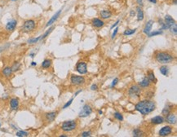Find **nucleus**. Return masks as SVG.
I'll return each mask as SVG.
<instances>
[{
  "mask_svg": "<svg viewBox=\"0 0 177 137\" xmlns=\"http://www.w3.org/2000/svg\"><path fill=\"white\" fill-rule=\"evenodd\" d=\"M155 60L161 64H168L174 61L175 57L169 52L166 51H157L155 53Z\"/></svg>",
  "mask_w": 177,
  "mask_h": 137,
  "instance_id": "obj_2",
  "label": "nucleus"
},
{
  "mask_svg": "<svg viewBox=\"0 0 177 137\" xmlns=\"http://www.w3.org/2000/svg\"><path fill=\"white\" fill-rule=\"evenodd\" d=\"M163 34V29H158V30H155V31H153V32H151L149 33V34H147L148 35L149 38H151V37H154V36H156V35H160V34Z\"/></svg>",
  "mask_w": 177,
  "mask_h": 137,
  "instance_id": "obj_25",
  "label": "nucleus"
},
{
  "mask_svg": "<svg viewBox=\"0 0 177 137\" xmlns=\"http://www.w3.org/2000/svg\"><path fill=\"white\" fill-rule=\"evenodd\" d=\"M130 15H131V16H135V11H131V12H130Z\"/></svg>",
  "mask_w": 177,
  "mask_h": 137,
  "instance_id": "obj_43",
  "label": "nucleus"
},
{
  "mask_svg": "<svg viewBox=\"0 0 177 137\" xmlns=\"http://www.w3.org/2000/svg\"><path fill=\"white\" fill-rule=\"evenodd\" d=\"M113 117L116 118L117 120H119V121H123V114L120 113L119 112H115L113 113Z\"/></svg>",
  "mask_w": 177,
  "mask_h": 137,
  "instance_id": "obj_31",
  "label": "nucleus"
},
{
  "mask_svg": "<svg viewBox=\"0 0 177 137\" xmlns=\"http://www.w3.org/2000/svg\"><path fill=\"white\" fill-rule=\"evenodd\" d=\"M70 83L73 86H82V85L85 84L86 79L83 76L72 74L70 77Z\"/></svg>",
  "mask_w": 177,
  "mask_h": 137,
  "instance_id": "obj_5",
  "label": "nucleus"
},
{
  "mask_svg": "<svg viewBox=\"0 0 177 137\" xmlns=\"http://www.w3.org/2000/svg\"><path fill=\"white\" fill-rule=\"evenodd\" d=\"M73 98H72V99H70L69 100V101L65 104V105L63 106V109H67L68 107H69L71 105V104H72V102H73Z\"/></svg>",
  "mask_w": 177,
  "mask_h": 137,
  "instance_id": "obj_36",
  "label": "nucleus"
},
{
  "mask_svg": "<svg viewBox=\"0 0 177 137\" xmlns=\"http://www.w3.org/2000/svg\"><path fill=\"white\" fill-rule=\"evenodd\" d=\"M91 25H93L95 28H101L105 25V22L103 21L102 20L99 19V18H93L91 20Z\"/></svg>",
  "mask_w": 177,
  "mask_h": 137,
  "instance_id": "obj_13",
  "label": "nucleus"
},
{
  "mask_svg": "<svg viewBox=\"0 0 177 137\" xmlns=\"http://www.w3.org/2000/svg\"><path fill=\"white\" fill-rule=\"evenodd\" d=\"M174 4H175V5L176 4V0H174Z\"/></svg>",
  "mask_w": 177,
  "mask_h": 137,
  "instance_id": "obj_50",
  "label": "nucleus"
},
{
  "mask_svg": "<svg viewBox=\"0 0 177 137\" xmlns=\"http://www.w3.org/2000/svg\"><path fill=\"white\" fill-rule=\"evenodd\" d=\"M117 32H119V28H115V29H114V31L113 32V34H112V36H111V38L112 39H113L114 38H115V36H116V34H117Z\"/></svg>",
  "mask_w": 177,
  "mask_h": 137,
  "instance_id": "obj_38",
  "label": "nucleus"
},
{
  "mask_svg": "<svg viewBox=\"0 0 177 137\" xmlns=\"http://www.w3.org/2000/svg\"><path fill=\"white\" fill-rule=\"evenodd\" d=\"M17 25V21L16 20H11L6 25V30L8 32H12L15 30Z\"/></svg>",
  "mask_w": 177,
  "mask_h": 137,
  "instance_id": "obj_10",
  "label": "nucleus"
},
{
  "mask_svg": "<svg viewBox=\"0 0 177 137\" xmlns=\"http://www.w3.org/2000/svg\"><path fill=\"white\" fill-rule=\"evenodd\" d=\"M136 32V29H126L124 32H123V35L125 36H128V35H131L135 34V33Z\"/></svg>",
  "mask_w": 177,
  "mask_h": 137,
  "instance_id": "obj_30",
  "label": "nucleus"
},
{
  "mask_svg": "<svg viewBox=\"0 0 177 137\" xmlns=\"http://www.w3.org/2000/svg\"><path fill=\"white\" fill-rule=\"evenodd\" d=\"M54 29V26L53 27H51V28H49V29H47V30L44 33V34H43V35H41L40 36V40H43V39H44V38H46L47 36H48L51 33V31H52Z\"/></svg>",
  "mask_w": 177,
  "mask_h": 137,
  "instance_id": "obj_28",
  "label": "nucleus"
},
{
  "mask_svg": "<svg viewBox=\"0 0 177 137\" xmlns=\"http://www.w3.org/2000/svg\"><path fill=\"white\" fill-rule=\"evenodd\" d=\"M51 64H52V61H51V60H50V59H46V60H44L42 63V67L43 69H49L51 66Z\"/></svg>",
  "mask_w": 177,
  "mask_h": 137,
  "instance_id": "obj_23",
  "label": "nucleus"
},
{
  "mask_svg": "<svg viewBox=\"0 0 177 137\" xmlns=\"http://www.w3.org/2000/svg\"><path fill=\"white\" fill-rule=\"evenodd\" d=\"M20 67H21V64L19 62H15L13 65H12V67H11L12 69V72H16L17 71V70H19L20 69Z\"/></svg>",
  "mask_w": 177,
  "mask_h": 137,
  "instance_id": "obj_32",
  "label": "nucleus"
},
{
  "mask_svg": "<svg viewBox=\"0 0 177 137\" xmlns=\"http://www.w3.org/2000/svg\"><path fill=\"white\" fill-rule=\"evenodd\" d=\"M169 29H170L171 33H172L173 34L176 35V34H177V25H176V23L169 27Z\"/></svg>",
  "mask_w": 177,
  "mask_h": 137,
  "instance_id": "obj_33",
  "label": "nucleus"
},
{
  "mask_svg": "<svg viewBox=\"0 0 177 137\" xmlns=\"http://www.w3.org/2000/svg\"><path fill=\"white\" fill-rule=\"evenodd\" d=\"M31 65H32V66H36V65H37V63L34 62V61H33V62L31 63Z\"/></svg>",
  "mask_w": 177,
  "mask_h": 137,
  "instance_id": "obj_46",
  "label": "nucleus"
},
{
  "mask_svg": "<svg viewBox=\"0 0 177 137\" xmlns=\"http://www.w3.org/2000/svg\"><path fill=\"white\" fill-rule=\"evenodd\" d=\"M153 23H154V22L152 20H150V21H149L148 22H147L145 28H144V29H143L144 34H149V33L151 32V29H152Z\"/></svg>",
  "mask_w": 177,
  "mask_h": 137,
  "instance_id": "obj_14",
  "label": "nucleus"
},
{
  "mask_svg": "<svg viewBox=\"0 0 177 137\" xmlns=\"http://www.w3.org/2000/svg\"><path fill=\"white\" fill-rule=\"evenodd\" d=\"M171 105H167L165 107V108L163 109V111H162V114L164 116H167V114H169L171 113Z\"/></svg>",
  "mask_w": 177,
  "mask_h": 137,
  "instance_id": "obj_26",
  "label": "nucleus"
},
{
  "mask_svg": "<svg viewBox=\"0 0 177 137\" xmlns=\"http://www.w3.org/2000/svg\"><path fill=\"white\" fill-rule=\"evenodd\" d=\"M91 89L92 91H96L98 89V87H97V85L96 84H93V85H91Z\"/></svg>",
  "mask_w": 177,
  "mask_h": 137,
  "instance_id": "obj_40",
  "label": "nucleus"
},
{
  "mask_svg": "<svg viewBox=\"0 0 177 137\" xmlns=\"http://www.w3.org/2000/svg\"><path fill=\"white\" fill-rule=\"evenodd\" d=\"M160 73H162L163 75L164 76H167L168 75V73H169V69L167 66H166V65H163V66H161L160 69Z\"/></svg>",
  "mask_w": 177,
  "mask_h": 137,
  "instance_id": "obj_24",
  "label": "nucleus"
},
{
  "mask_svg": "<svg viewBox=\"0 0 177 137\" xmlns=\"http://www.w3.org/2000/svg\"><path fill=\"white\" fill-rule=\"evenodd\" d=\"M141 93V89L139 85H133V86H131L128 90V95L130 97H132V98L139 97Z\"/></svg>",
  "mask_w": 177,
  "mask_h": 137,
  "instance_id": "obj_6",
  "label": "nucleus"
},
{
  "mask_svg": "<svg viewBox=\"0 0 177 137\" xmlns=\"http://www.w3.org/2000/svg\"><path fill=\"white\" fill-rule=\"evenodd\" d=\"M136 2H137V3L138 4L141 6V7H142L143 6V0H136Z\"/></svg>",
  "mask_w": 177,
  "mask_h": 137,
  "instance_id": "obj_42",
  "label": "nucleus"
},
{
  "mask_svg": "<svg viewBox=\"0 0 177 137\" xmlns=\"http://www.w3.org/2000/svg\"><path fill=\"white\" fill-rule=\"evenodd\" d=\"M0 127H1V123H0Z\"/></svg>",
  "mask_w": 177,
  "mask_h": 137,
  "instance_id": "obj_52",
  "label": "nucleus"
},
{
  "mask_svg": "<svg viewBox=\"0 0 177 137\" xmlns=\"http://www.w3.org/2000/svg\"><path fill=\"white\" fill-rule=\"evenodd\" d=\"M149 2L153 3V4H156V3H157V0H149Z\"/></svg>",
  "mask_w": 177,
  "mask_h": 137,
  "instance_id": "obj_45",
  "label": "nucleus"
},
{
  "mask_svg": "<svg viewBox=\"0 0 177 137\" xmlns=\"http://www.w3.org/2000/svg\"><path fill=\"white\" fill-rule=\"evenodd\" d=\"M30 55V57H34V55H35V54L34 53H32V54H30V55Z\"/></svg>",
  "mask_w": 177,
  "mask_h": 137,
  "instance_id": "obj_47",
  "label": "nucleus"
},
{
  "mask_svg": "<svg viewBox=\"0 0 177 137\" xmlns=\"http://www.w3.org/2000/svg\"><path fill=\"white\" fill-rule=\"evenodd\" d=\"M136 12H137V20L139 21H141L145 18V15H144V12L141 8V7H136Z\"/></svg>",
  "mask_w": 177,
  "mask_h": 137,
  "instance_id": "obj_21",
  "label": "nucleus"
},
{
  "mask_svg": "<svg viewBox=\"0 0 177 137\" xmlns=\"http://www.w3.org/2000/svg\"><path fill=\"white\" fill-rule=\"evenodd\" d=\"M92 113V108L89 105H85L83 107L82 110L80 111L78 113V117L79 118H87L88 116H90Z\"/></svg>",
  "mask_w": 177,
  "mask_h": 137,
  "instance_id": "obj_7",
  "label": "nucleus"
},
{
  "mask_svg": "<svg viewBox=\"0 0 177 137\" xmlns=\"http://www.w3.org/2000/svg\"><path fill=\"white\" fill-rule=\"evenodd\" d=\"M76 71L80 74H86L87 73V65L84 61H79L76 65Z\"/></svg>",
  "mask_w": 177,
  "mask_h": 137,
  "instance_id": "obj_8",
  "label": "nucleus"
},
{
  "mask_svg": "<svg viewBox=\"0 0 177 137\" xmlns=\"http://www.w3.org/2000/svg\"><path fill=\"white\" fill-rule=\"evenodd\" d=\"M151 123L152 124H155V125H158V124H162L163 123H164V118L162 116H155L151 118Z\"/></svg>",
  "mask_w": 177,
  "mask_h": 137,
  "instance_id": "obj_17",
  "label": "nucleus"
},
{
  "mask_svg": "<svg viewBox=\"0 0 177 137\" xmlns=\"http://www.w3.org/2000/svg\"><path fill=\"white\" fill-rule=\"evenodd\" d=\"M36 27V22L34 20H27L22 25V31L25 33H29L33 31Z\"/></svg>",
  "mask_w": 177,
  "mask_h": 137,
  "instance_id": "obj_4",
  "label": "nucleus"
},
{
  "mask_svg": "<svg viewBox=\"0 0 177 137\" xmlns=\"http://www.w3.org/2000/svg\"><path fill=\"white\" fill-rule=\"evenodd\" d=\"M150 84H151L150 81L149 80L148 77H146L142 81H141V82L139 83V86L142 88H146V87H149L150 86Z\"/></svg>",
  "mask_w": 177,
  "mask_h": 137,
  "instance_id": "obj_20",
  "label": "nucleus"
},
{
  "mask_svg": "<svg viewBox=\"0 0 177 137\" xmlns=\"http://www.w3.org/2000/svg\"><path fill=\"white\" fill-rule=\"evenodd\" d=\"M12 2H15V1H17V0H12Z\"/></svg>",
  "mask_w": 177,
  "mask_h": 137,
  "instance_id": "obj_51",
  "label": "nucleus"
},
{
  "mask_svg": "<svg viewBox=\"0 0 177 137\" xmlns=\"http://www.w3.org/2000/svg\"><path fill=\"white\" fill-rule=\"evenodd\" d=\"M164 20H165V23L167 24L169 27L171 26V25H173L174 24H175V20L173 19V18L170 16V15H166Z\"/></svg>",
  "mask_w": 177,
  "mask_h": 137,
  "instance_id": "obj_19",
  "label": "nucleus"
},
{
  "mask_svg": "<svg viewBox=\"0 0 177 137\" xmlns=\"http://www.w3.org/2000/svg\"><path fill=\"white\" fill-rule=\"evenodd\" d=\"M172 131H173V129L171 126H165V127H162L160 129L158 134H159L160 136H167V135H169L170 134H171Z\"/></svg>",
  "mask_w": 177,
  "mask_h": 137,
  "instance_id": "obj_9",
  "label": "nucleus"
},
{
  "mask_svg": "<svg viewBox=\"0 0 177 137\" xmlns=\"http://www.w3.org/2000/svg\"><path fill=\"white\" fill-rule=\"evenodd\" d=\"M117 83H119V79H117V77H115V79H113V81L112 84H111V87H115L116 85H117Z\"/></svg>",
  "mask_w": 177,
  "mask_h": 137,
  "instance_id": "obj_39",
  "label": "nucleus"
},
{
  "mask_svg": "<svg viewBox=\"0 0 177 137\" xmlns=\"http://www.w3.org/2000/svg\"><path fill=\"white\" fill-rule=\"evenodd\" d=\"M83 137H88L91 135V131H83L82 134H81Z\"/></svg>",
  "mask_w": 177,
  "mask_h": 137,
  "instance_id": "obj_37",
  "label": "nucleus"
},
{
  "mask_svg": "<svg viewBox=\"0 0 177 137\" xmlns=\"http://www.w3.org/2000/svg\"><path fill=\"white\" fill-rule=\"evenodd\" d=\"M80 92H82V89L79 90V91H76L75 93H74V96H77V95H78L80 93Z\"/></svg>",
  "mask_w": 177,
  "mask_h": 137,
  "instance_id": "obj_44",
  "label": "nucleus"
},
{
  "mask_svg": "<svg viewBox=\"0 0 177 137\" xmlns=\"http://www.w3.org/2000/svg\"><path fill=\"white\" fill-rule=\"evenodd\" d=\"M56 115H57V112H49L45 114V118L48 123H51L56 118Z\"/></svg>",
  "mask_w": 177,
  "mask_h": 137,
  "instance_id": "obj_16",
  "label": "nucleus"
},
{
  "mask_svg": "<svg viewBox=\"0 0 177 137\" xmlns=\"http://www.w3.org/2000/svg\"><path fill=\"white\" fill-rule=\"evenodd\" d=\"M61 12H62V9H60L57 12L55 13L54 16H53L52 17H51L48 21H47V25H46V27H49V26H51V25H53V24L55 23V22H56V21L58 19V17L60 16V15H61Z\"/></svg>",
  "mask_w": 177,
  "mask_h": 137,
  "instance_id": "obj_12",
  "label": "nucleus"
},
{
  "mask_svg": "<svg viewBox=\"0 0 177 137\" xmlns=\"http://www.w3.org/2000/svg\"><path fill=\"white\" fill-rule=\"evenodd\" d=\"M61 137H67V135H60Z\"/></svg>",
  "mask_w": 177,
  "mask_h": 137,
  "instance_id": "obj_49",
  "label": "nucleus"
},
{
  "mask_svg": "<svg viewBox=\"0 0 177 137\" xmlns=\"http://www.w3.org/2000/svg\"><path fill=\"white\" fill-rule=\"evenodd\" d=\"M166 121H167V123L171 124V125H175L176 124V115L175 113H170L169 114H167V116H166Z\"/></svg>",
  "mask_w": 177,
  "mask_h": 137,
  "instance_id": "obj_11",
  "label": "nucleus"
},
{
  "mask_svg": "<svg viewBox=\"0 0 177 137\" xmlns=\"http://www.w3.org/2000/svg\"><path fill=\"white\" fill-rule=\"evenodd\" d=\"M155 109H156L155 103L152 101H149V100L139 101L135 106V109L140 112L144 116L152 113Z\"/></svg>",
  "mask_w": 177,
  "mask_h": 137,
  "instance_id": "obj_1",
  "label": "nucleus"
},
{
  "mask_svg": "<svg viewBox=\"0 0 177 137\" xmlns=\"http://www.w3.org/2000/svg\"><path fill=\"white\" fill-rule=\"evenodd\" d=\"M100 15H101V17L102 19H109L110 17L112 16V12H110L109 10H101V12H100Z\"/></svg>",
  "mask_w": 177,
  "mask_h": 137,
  "instance_id": "obj_18",
  "label": "nucleus"
},
{
  "mask_svg": "<svg viewBox=\"0 0 177 137\" xmlns=\"http://www.w3.org/2000/svg\"><path fill=\"white\" fill-rule=\"evenodd\" d=\"M12 73V69L11 67H5L3 69V74L6 77H9Z\"/></svg>",
  "mask_w": 177,
  "mask_h": 137,
  "instance_id": "obj_22",
  "label": "nucleus"
},
{
  "mask_svg": "<svg viewBox=\"0 0 177 137\" xmlns=\"http://www.w3.org/2000/svg\"><path fill=\"white\" fill-rule=\"evenodd\" d=\"M149 79V80L150 81V83H154L156 81V79H155V75H154V73L150 71L149 73H148V77H147Z\"/></svg>",
  "mask_w": 177,
  "mask_h": 137,
  "instance_id": "obj_29",
  "label": "nucleus"
},
{
  "mask_svg": "<svg viewBox=\"0 0 177 137\" xmlns=\"http://www.w3.org/2000/svg\"><path fill=\"white\" fill-rule=\"evenodd\" d=\"M38 41H40V36L38 37V38H30V39H29L27 43L29 44H34V43H38Z\"/></svg>",
  "mask_w": 177,
  "mask_h": 137,
  "instance_id": "obj_35",
  "label": "nucleus"
},
{
  "mask_svg": "<svg viewBox=\"0 0 177 137\" xmlns=\"http://www.w3.org/2000/svg\"><path fill=\"white\" fill-rule=\"evenodd\" d=\"M77 122L75 120H70V121H65L61 125L62 131L65 132H70L74 131L77 128Z\"/></svg>",
  "mask_w": 177,
  "mask_h": 137,
  "instance_id": "obj_3",
  "label": "nucleus"
},
{
  "mask_svg": "<svg viewBox=\"0 0 177 137\" xmlns=\"http://www.w3.org/2000/svg\"><path fill=\"white\" fill-rule=\"evenodd\" d=\"M10 106L12 110H17L19 108V100L17 98H12L10 100Z\"/></svg>",
  "mask_w": 177,
  "mask_h": 137,
  "instance_id": "obj_15",
  "label": "nucleus"
},
{
  "mask_svg": "<svg viewBox=\"0 0 177 137\" xmlns=\"http://www.w3.org/2000/svg\"><path fill=\"white\" fill-rule=\"evenodd\" d=\"M16 136L18 137H23V136H28L29 135V133L26 132V131H19L16 132Z\"/></svg>",
  "mask_w": 177,
  "mask_h": 137,
  "instance_id": "obj_34",
  "label": "nucleus"
},
{
  "mask_svg": "<svg viewBox=\"0 0 177 137\" xmlns=\"http://www.w3.org/2000/svg\"><path fill=\"white\" fill-rule=\"evenodd\" d=\"M98 113H99V114H101H101L103 113V112H102L101 110H99V111H98Z\"/></svg>",
  "mask_w": 177,
  "mask_h": 137,
  "instance_id": "obj_48",
  "label": "nucleus"
},
{
  "mask_svg": "<svg viewBox=\"0 0 177 137\" xmlns=\"http://www.w3.org/2000/svg\"><path fill=\"white\" fill-rule=\"evenodd\" d=\"M119 22H120V21H119V20H117V21L115 22V24H114V25H112V26H111V29H113L114 27H116V26H117V25H119Z\"/></svg>",
  "mask_w": 177,
  "mask_h": 137,
  "instance_id": "obj_41",
  "label": "nucleus"
},
{
  "mask_svg": "<svg viewBox=\"0 0 177 137\" xmlns=\"http://www.w3.org/2000/svg\"><path fill=\"white\" fill-rule=\"evenodd\" d=\"M143 135H144V133L140 128L134 129V131H133V136L134 137H141V136H143Z\"/></svg>",
  "mask_w": 177,
  "mask_h": 137,
  "instance_id": "obj_27",
  "label": "nucleus"
}]
</instances>
